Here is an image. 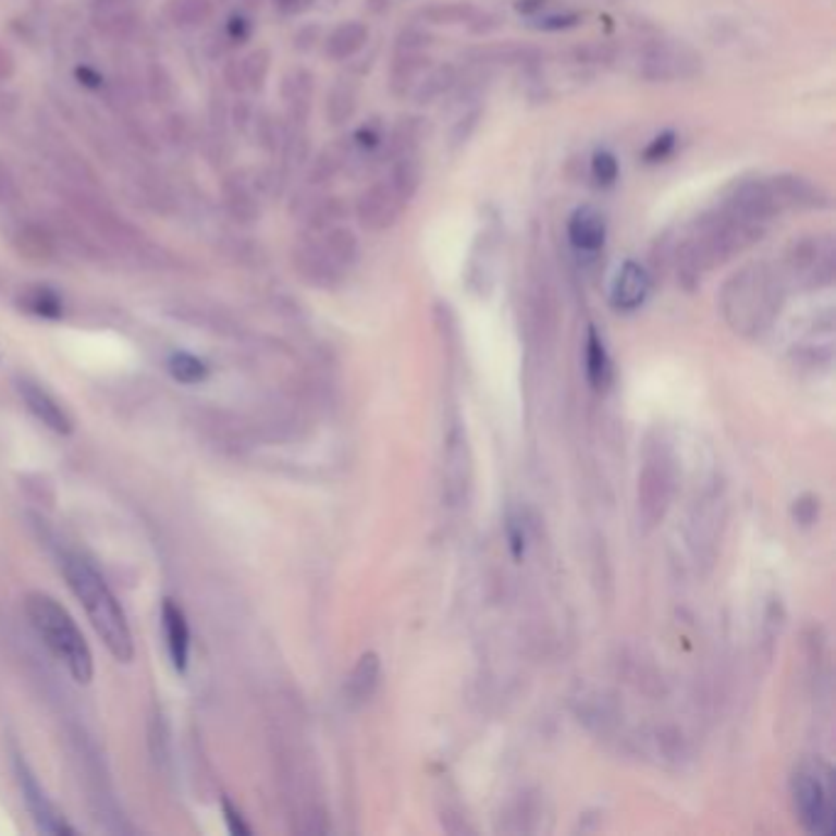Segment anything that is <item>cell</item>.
<instances>
[{"instance_id": "obj_1", "label": "cell", "mask_w": 836, "mask_h": 836, "mask_svg": "<svg viewBox=\"0 0 836 836\" xmlns=\"http://www.w3.org/2000/svg\"><path fill=\"white\" fill-rule=\"evenodd\" d=\"M62 571L72 594L79 599V604L86 611L91 628L101 638L106 650L119 660V663H131L135 655L133 634L125 618L121 601L109 587V581L96 569L89 560L79 552L62 554Z\"/></svg>"}, {"instance_id": "obj_2", "label": "cell", "mask_w": 836, "mask_h": 836, "mask_svg": "<svg viewBox=\"0 0 836 836\" xmlns=\"http://www.w3.org/2000/svg\"><path fill=\"white\" fill-rule=\"evenodd\" d=\"M25 614L37 638L62 663L74 683L89 685L94 679V653L74 616L54 597L33 591L25 599Z\"/></svg>"}, {"instance_id": "obj_3", "label": "cell", "mask_w": 836, "mask_h": 836, "mask_svg": "<svg viewBox=\"0 0 836 836\" xmlns=\"http://www.w3.org/2000/svg\"><path fill=\"white\" fill-rule=\"evenodd\" d=\"M783 303V283L767 262H751L726 280L722 312L741 334H758L773 322Z\"/></svg>"}, {"instance_id": "obj_4", "label": "cell", "mask_w": 836, "mask_h": 836, "mask_svg": "<svg viewBox=\"0 0 836 836\" xmlns=\"http://www.w3.org/2000/svg\"><path fill=\"white\" fill-rule=\"evenodd\" d=\"M763 229L765 226H758V223L746 221L728 209L718 207L702 213L694 221V231L687 238L692 241L704 268L712 270L716 266H724L726 260H732L746 248H751L755 241H761Z\"/></svg>"}, {"instance_id": "obj_5", "label": "cell", "mask_w": 836, "mask_h": 836, "mask_svg": "<svg viewBox=\"0 0 836 836\" xmlns=\"http://www.w3.org/2000/svg\"><path fill=\"white\" fill-rule=\"evenodd\" d=\"M795 812L804 824V829L816 836L834 832V785L829 767L820 763H804L797 767L790 780Z\"/></svg>"}, {"instance_id": "obj_6", "label": "cell", "mask_w": 836, "mask_h": 836, "mask_svg": "<svg viewBox=\"0 0 836 836\" xmlns=\"http://www.w3.org/2000/svg\"><path fill=\"white\" fill-rule=\"evenodd\" d=\"M702 66V54L677 40H650L638 52V74L655 84L694 79Z\"/></svg>"}, {"instance_id": "obj_7", "label": "cell", "mask_w": 836, "mask_h": 836, "mask_svg": "<svg viewBox=\"0 0 836 836\" xmlns=\"http://www.w3.org/2000/svg\"><path fill=\"white\" fill-rule=\"evenodd\" d=\"M15 775H17V785H21L23 790V800L33 814L37 829L52 836L76 834L74 826L64 820V814H60L54 802L47 797L45 787L40 785V780H37V775L30 771V765L25 763V758L21 753H15Z\"/></svg>"}, {"instance_id": "obj_8", "label": "cell", "mask_w": 836, "mask_h": 836, "mask_svg": "<svg viewBox=\"0 0 836 836\" xmlns=\"http://www.w3.org/2000/svg\"><path fill=\"white\" fill-rule=\"evenodd\" d=\"M722 207L736 213V217L758 223V226H765L767 221H773L777 213L783 211L771 189V184H767V180H758V177H746V180L734 182L732 189L726 192Z\"/></svg>"}, {"instance_id": "obj_9", "label": "cell", "mask_w": 836, "mask_h": 836, "mask_svg": "<svg viewBox=\"0 0 836 836\" xmlns=\"http://www.w3.org/2000/svg\"><path fill=\"white\" fill-rule=\"evenodd\" d=\"M787 268L795 278L810 280L812 287L832 283L834 248L826 238H800L787 250Z\"/></svg>"}, {"instance_id": "obj_10", "label": "cell", "mask_w": 836, "mask_h": 836, "mask_svg": "<svg viewBox=\"0 0 836 836\" xmlns=\"http://www.w3.org/2000/svg\"><path fill=\"white\" fill-rule=\"evenodd\" d=\"M405 204L395 197V192L391 189L388 182H373L371 187H366L356 199V221L358 226L371 231V233H381L393 229L397 219H401Z\"/></svg>"}, {"instance_id": "obj_11", "label": "cell", "mask_w": 836, "mask_h": 836, "mask_svg": "<svg viewBox=\"0 0 836 836\" xmlns=\"http://www.w3.org/2000/svg\"><path fill=\"white\" fill-rule=\"evenodd\" d=\"M293 262L299 278L319 290H332L342 283L344 268L329 256L322 241L299 238L297 246L293 248Z\"/></svg>"}, {"instance_id": "obj_12", "label": "cell", "mask_w": 836, "mask_h": 836, "mask_svg": "<svg viewBox=\"0 0 836 836\" xmlns=\"http://www.w3.org/2000/svg\"><path fill=\"white\" fill-rule=\"evenodd\" d=\"M767 184L775 194L780 209H802V211H820L829 207V194H826L820 184H814L812 180L802 177V174H792V172H783V174H773L767 177Z\"/></svg>"}, {"instance_id": "obj_13", "label": "cell", "mask_w": 836, "mask_h": 836, "mask_svg": "<svg viewBox=\"0 0 836 836\" xmlns=\"http://www.w3.org/2000/svg\"><path fill=\"white\" fill-rule=\"evenodd\" d=\"M17 395L23 397L27 410L33 413L37 422H42L47 430L57 434H72L74 420L72 415L64 410V405L47 391L45 385L30 381V378H21L17 381Z\"/></svg>"}, {"instance_id": "obj_14", "label": "cell", "mask_w": 836, "mask_h": 836, "mask_svg": "<svg viewBox=\"0 0 836 836\" xmlns=\"http://www.w3.org/2000/svg\"><path fill=\"white\" fill-rule=\"evenodd\" d=\"M160 624H162V636H164V646H168V655L172 667L177 673H187L189 667V648H192V634H189V624L187 616H184L182 606L174 599H164L162 601V611H160Z\"/></svg>"}, {"instance_id": "obj_15", "label": "cell", "mask_w": 836, "mask_h": 836, "mask_svg": "<svg viewBox=\"0 0 836 836\" xmlns=\"http://www.w3.org/2000/svg\"><path fill=\"white\" fill-rule=\"evenodd\" d=\"M567 236H569L571 248H575L579 256H597L606 243L604 213H601L597 207H589V204L575 209V213H571L567 223Z\"/></svg>"}, {"instance_id": "obj_16", "label": "cell", "mask_w": 836, "mask_h": 836, "mask_svg": "<svg viewBox=\"0 0 836 836\" xmlns=\"http://www.w3.org/2000/svg\"><path fill=\"white\" fill-rule=\"evenodd\" d=\"M650 293V275L648 270L636 260H626L616 272L614 285H611V305L618 312H634L643 307Z\"/></svg>"}, {"instance_id": "obj_17", "label": "cell", "mask_w": 836, "mask_h": 836, "mask_svg": "<svg viewBox=\"0 0 836 836\" xmlns=\"http://www.w3.org/2000/svg\"><path fill=\"white\" fill-rule=\"evenodd\" d=\"M427 25H462L471 33H489L495 27V17L471 3H434L420 13Z\"/></svg>"}, {"instance_id": "obj_18", "label": "cell", "mask_w": 836, "mask_h": 836, "mask_svg": "<svg viewBox=\"0 0 836 836\" xmlns=\"http://www.w3.org/2000/svg\"><path fill=\"white\" fill-rule=\"evenodd\" d=\"M432 66V60L427 52H395L391 64V94L397 99L413 96L415 86L420 84L427 70Z\"/></svg>"}, {"instance_id": "obj_19", "label": "cell", "mask_w": 836, "mask_h": 836, "mask_svg": "<svg viewBox=\"0 0 836 836\" xmlns=\"http://www.w3.org/2000/svg\"><path fill=\"white\" fill-rule=\"evenodd\" d=\"M315 96V76L307 70H293L283 79V99L287 103V113L297 128H303L309 119V106Z\"/></svg>"}, {"instance_id": "obj_20", "label": "cell", "mask_w": 836, "mask_h": 836, "mask_svg": "<svg viewBox=\"0 0 836 836\" xmlns=\"http://www.w3.org/2000/svg\"><path fill=\"white\" fill-rule=\"evenodd\" d=\"M17 307L47 322H57L64 315V297L52 285H27L17 295Z\"/></svg>"}, {"instance_id": "obj_21", "label": "cell", "mask_w": 836, "mask_h": 836, "mask_svg": "<svg viewBox=\"0 0 836 836\" xmlns=\"http://www.w3.org/2000/svg\"><path fill=\"white\" fill-rule=\"evenodd\" d=\"M368 42V27L358 21L336 25L324 40V52L329 60L346 62L364 50Z\"/></svg>"}, {"instance_id": "obj_22", "label": "cell", "mask_w": 836, "mask_h": 836, "mask_svg": "<svg viewBox=\"0 0 836 836\" xmlns=\"http://www.w3.org/2000/svg\"><path fill=\"white\" fill-rule=\"evenodd\" d=\"M427 135V125L425 119H417V115H407V119H401L395 123V128L385 135L383 143V158L395 160L401 155H415L420 143Z\"/></svg>"}, {"instance_id": "obj_23", "label": "cell", "mask_w": 836, "mask_h": 836, "mask_svg": "<svg viewBox=\"0 0 836 836\" xmlns=\"http://www.w3.org/2000/svg\"><path fill=\"white\" fill-rule=\"evenodd\" d=\"M223 204H226L231 219L238 221L241 226H253L260 219V201L241 177H231L223 184Z\"/></svg>"}, {"instance_id": "obj_24", "label": "cell", "mask_w": 836, "mask_h": 836, "mask_svg": "<svg viewBox=\"0 0 836 836\" xmlns=\"http://www.w3.org/2000/svg\"><path fill=\"white\" fill-rule=\"evenodd\" d=\"M456 79H459V72H456L454 64L430 66V70H427V74L420 79V84L415 86L410 99L417 106H430V103L442 101L444 96L452 94V89L456 86Z\"/></svg>"}, {"instance_id": "obj_25", "label": "cell", "mask_w": 836, "mask_h": 836, "mask_svg": "<svg viewBox=\"0 0 836 836\" xmlns=\"http://www.w3.org/2000/svg\"><path fill=\"white\" fill-rule=\"evenodd\" d=\"M13 243L17 246V250L35 260H50L54 253V233L50 231L47 223H37V221L17 223L13 231Z\"/></svg>"}, {"instance_id": "obj_26", "label": "cell", "mask_w": 836, "mask_h": 836, "mask_svg": "<svg viewBox=\"0 0 836 836\" xmlns=\"http://www.w3.org/2000/svg\"><path fill=\"white\" fill-rule=\"evenodd\" d=\"M378 677H381V663H378L376 653H366L358 665L354 667V673L346 679V697L348 702L361 706L368 699L373 697L376 687H378Z\"/></svg>"}, {"instance_id": "obj_27", "label": "cell", "mask_w": 836, "mask_h": 836, "mask_svg": "<svg viewBox=\"0 0 836 836\" xmlns=\"http://www.w3.org/2000/svg\"><path fill=\"white\" fill-rule=\"evenodd\" d=\"M391 162L393 168H391V180H388V184H391V189L395 192L397 199L403 204H410L415 199V194L420 192V184H422V164L417 160V152L401 155V158H395Z\"/></svg>"}, {"instance_id": "obj_28", "label": "cell", "mask_w": 836, "mask_h": 836, "mask_svg": "<svg viewBox=\"0 0 836 836\" xmlns=\"http://www.w3.org/2000/svg\"><path fill=\"white\" fill-rule=\"evenodd\" d=\"M346 211L348 209L342 197H315L305 204L303 221L307 223L309 231L322 233L336 226V223H342V219H346Z\"/></svg>"}, {"instance_id": "obj_29", "label": "cell", "mask_w": 836, "mask_h": 836, "mask_svg": "<svg viewBox=\"0 0 836 836\" xmlns=\"http://www.w3.org/2000/svg\"><path fill=\"white\" fill-rule=\"evenodd\" d=\"M213 17V0H170L168 21L180 30H197Z\"/></svg>"}, {"instance_id": "obj_30", "label": "cell", "mask_w": 836, "mask_h": 836, "mask_svg": "<svg viewBox=\"0 0 836 836\" xmlns=\"http://www.w3.org/2000/svg\"><path fill=\"white\" fill-rule=\"evenodd\" d=\"M346 170H348V143H336L315 158L312 168H309V184L322 187V184L336 180V174H342Z\"/></svg>"}, {"instance_id": "obj_31", "label": "cell", "mask_w": 836, "mask_h": 836, "mask_svg": "<svg viewBox=\"0 0 836 836\" xmlns=\"http://www.w3.org/2000/svg\"><path fill=\"white\" fill-rule=\"evenodd\" d=\"M585 364H587V378L594 388H606L611 381V356L606 352L604 339L599 336L594 327L587 334V348H585Z\"/></svg>"}, {"instance_id": "obj_32", "label": "cell", "mask_w": 836, "mask_h": 836, "mask_svg": "<svg viewBox=\"0 0 836 836\" xmlns=\"http://www.w3.org/2000/svg\"><path fill=\"white\" fill-rule=\"evenodd\" d=\"M358 109V89L354 82L342 79L332 86L327 96V119L332 125H346Z\"/></svg>"}, {"instance_id": "obj_33", "label": "cell", "mask_w": 836, "mask_h": 836, "mask_svg": "<svg viewBox=\"0 0 836 836\" xmlns=\"http://www.w3.org/2000/svg\"><path fill=\"white\" fill-rule=\"evenodd\" d=\"M322 246L342 268L354 266L356 258H358L356 233L348 226H342V223H336V226L322 231Z\"/></svg>"}, {"instance_id": "obj_34", "label": "cell", "mask_w": 836, "mask_h": 836, "mask_svg": "<svg viewBox=\"0 0 836 836\" xmlns=\"http://www.w3.org/2000/svg\"><path fill=\"white\" fill-rule=\"evenodd\" d=\"M168 371L174 381L184 385H197L209 378L207 361H201L199 356L189 352H172L168 356Z\"/></svg>"}, {"instance_id": "obj_35", "label": "cell", "mask_w": 836, "mask_h": 836, "mask_svg": "<svg viewBox=\"0 0 836 836\" xmlns=\"http://www.w3.org/2000/svg\"><path fill=\"white\" fill-rule=\"evenodd\" d=\"M241 76H243V89L246 91H260L266 86L268 72H270V52L256 50L250 52L246 60L238 62Z\"/></svg>"}, {"instance_id": "obj_36", "label": "cell", "mask_w": 836, "mask_h": 836, "mask_svg": "<svg viewBox=\"0 0 836 836\" xmlns=\"http://www.w3.org/2000/svg\"><path fill=\"white\" fill-rule=\"evenodd\" d=\"M135 13L128 11V8H113V11H106L101 17H99V30L111 37V40H125V37H131L133 30H135Z\"/></svg>"}, {"instance_id": "obj_37", "label": "cell", "mask_w": 836, "mask_h": 836, "mask_svg": "<svg viewBox=\"0 0 836 836\" xmlns=\"http://www.w3.org/2000/svg\"><path fill=\"white\" fill-rule=\"evenodd\" d=\"M591 177L597 180L601 187H611L618 180V160L614 152L597 150L591 158Z\"/></svg>"}, {"instance_id": "obj_38", "label": "cell", "mask_w": 836, "mask_h": 836, "mask_svg": "<svg viewBox=\"0 0 836 836\" xmlns=\"http://www.w3.org/2000/svg\"><path fill=\"white\" fill-rule=\"evenodd\" d=\"M432 45V35L420 25H413L397 35L395 52H425Z\"/></svg>"}, {"instance_id": "obj_39", "label": "cell", "mask_w": 836, "mask_h": 836, "mask_svg": "<svg viewBox=\"0 0 836 836\" xmlns=\"http://www.w3.org/2000/svg\"><path fill=\"white\" fill-rule=\"evenodd\" d=\"M677 148V135L675 133H660L657 138L650 140L648 148L643 150V160L648 164H655V162H665L669 155L675 152Z\"/></svg>"}, {"instance_id": "obj_40", "label": "cell", "mask_w": 836, "mask_h": 836, "mask_svg": "<svg viewBox=\"0 0 836 836\" xmlns=\"http://www.w3.org/2000/svg\"><path fill=\"white\" fill-rule=\"evenodd\" d=\"M479 119H481V111H469V113H464L462 119L454 123V128L450 133V145H452V148H459V145H464L466 140L471 138V133L476 128V123H479Z\"/></svg>"}, {"instance_id": "obj_41", "label": "cell", "mask_w": 836, "mask_h": 836, "mask_svg": "<svg viewBox=\"0 0 836 836\" xmlns=\"http://www.w3.org/2000/svg\"><path fill=\"white\" fill-rule=\"evenodd\" d=\"M223 33H226V37H229L233 45H241V42H246L248 37H250L253 25H250V21L243 13H233L229 21H226V27H223Z\"/></svg>"}, {"instance_id": "obj_42", "label": "cell", "mask_w": 836, "mask_h": 836, "mask_svg": "<svg viewBox=\"0 0 836 836\" xmlns=\"http://www.w3.org/2000/svg\"><path fill=\"white\" fill-rule=\"evenodd\" d=\"M579 21H581L579 13H554V15H542L534 27H540V30H550V33L569 30V27L579 25Z\"/></svg>"}, {"instance_id": "obj_43", "label": "cell", "mask_w": 836, "mask_h": 836, "mask_svg": "<svg viewBox=\"0 0 836 836\" xmlns=\"http://www.w3.org/2000/svg\"><path fill=\"white\" fill-rule=\"evenodd\" d=\"M223 820H226L231 834H238V836L250 834V826L246 824V820H243V814L229 800H223Z\"/></svg>"}, {"instance_id": "obj_44", "label": "cell", "mask_w": 836, "mask_h": 836, "mask_svg": "<svg viewBox=\"0 0 836 836\" xmlns=\"http://www.w3.org/2000/svg\"><path fill=\"white\" fill-rule=\"evenodd\" d=\"M17 197H21V189H17L13 174L5 168H0V204L17 201Z\"/></svg>"}, {"instance_id": "obj_45", "label": "cell", "mask_w": 836, "mask_h": 836, "mask_svg": "<svg viewBox=\"0 0 836 836\" xmlns=\"http://www.w3.org/2000/svg\"><path fill=\"white\" fill-rule=\"evenodd\" d=\"M76 79H79V84L86 86V89H91V91H99L101 86H103V76L96 72L94 66H86V64L76 66Z\"/></svg>"}, {"instance_id": "obj_46", "label": "cell", "mask_w": 836, "mask_h": 836, "mask_svg": "<svg viewBox=\"0 0 836 836\" xmlns=\"http://www.w3.org/2000/svg\"><path fill=\"white\" fill-rule=\"evenodd\" d=\"M15 70H17L15 57L11 54V50H5V47L0 45V84L11 82L15 76Z\"/></svg>"}, {"instance_id": "obj_47", "label": "cell", "mask_w": 836, "mask_h": 836, "mask_svg": "<svg viewBox=\"0 0 836 836\" xmlns=\"http://www.w3.org/2000/svg\"><path fill=\"white\" fill-rule=\"evenodd\" d=\"M542 0H520V3H518V11L520 13H538V11H542Z\"/></svg>"}, {"instance_id": "obj_48", "label": "cell", "mask_w": 836, "mask_h": 836, "mask_svg": "<svg viewBox=\"0 0 836 836\" xmlns=\"http://www.w3.org/2000/svg\"><path fill=\"white\" fill-rule=\"evenodd\" d=\"M297 3H299V0H275V5L280 8V11H285V13L297 11Z\"/></svg>"}]
</instances>
